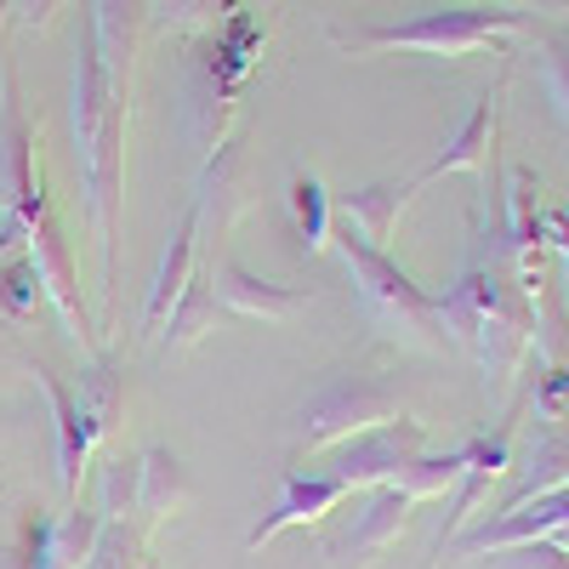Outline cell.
<instances>
[{"instance_id":"7","label":"cell","mask_w":569,"mask_h":569,"mask_svg":"<svg viewBox=\"0 0 569 569\" xmlns=\"http://www.w3.org/2000/svg\"><path fill=\"white\" fill-rule=\"evenodd\" d=\"M410 518H416V501H410L405 490H393V485L370 490L365 507H359V518L325 547V558L337 563V569H370L382 552H393V547L405 541Z\"/></svg>"},{"instance_id":"9","label":"cell","mask_w":569,"mask_h":569,"mask_svg":"<svg viewBox=\"0 0 569 569\" xmlns=\"http://www.w3.org/2000/svg\"><path fill=\"white\" fill-rule=\"evenodd\" d=\"M501 91H507V80H496L490 91H479V98H472V109H467V120L450 131V142L410 177L416 188H427L433 177H450V171L490 177V166H496V126H501Z\"/></svg>"},{"instance_id":"30","label":"cell","mask_w":569,"mask_h":569,"mask_svg":"<svg viewBox=\"0 0 569 569\" xmlns=\"http://www.w3.org/2000/svg\"><path fill=\"white\" fill-rule=\"evenodd\" d=\"M12 7V23H23V29H34V34H46L58 23V12L69 7V0H7Z\"/></svg>"},{"instance_id":"23","label":"cell","mask_w":569,"mask_h":569,"mask_svg":"<svg viewBox=\"0 0 569 569\" xmlns=\"http://www.w3.org/2000/svg\"><path fill=\"white\" fill-rule=\"evenodd\" d=\"M40 268L29 257V246L18 251H0V313H7L12 325H29L34 308H40Z\"/></svg>"},{"instance_id":"11","label":"cell","mask_w":569,"mask_h":569,"mask_svg":"<svg viewBox=\"0 0 569 569\" xmlns=\"http://www.w3.org/2000/svg\"><path fill=\"white\" fill-rule=\"evenodd\" d=\"M461 450H467V467H461V479H456V507H450L445 530H439V558H445L450 541L472 525V512L490 501V490L512 472V421H501L496 433L472 439V445H461Z\"/></svg>"},{"instance_id":"10","label":"cell","mask_w":569,"mask_h":569,"mask_svg":"<svg viewBox=\"0 0 569 569\" xmlns=\"http://www.w3.org/2000/svg\"><path fill=\"white\" fill-rule=\"evenodd\" d=\"M91 40H98V58L114 80V91L131 103V86H137V58H142V40H149V0H91Z\"/></svg>"},{"instance_id":"33","label":"cell","mask_w":569,"mask_h":569,"mask_svg":"<svg viewBox=\"0 0 569 569\" xmlns=\"http://www.w3.org/2000/svg\"><path fill=\"white\" fill-rule=\"evenodd\" d=\"M558 302H563V319H569V257H558Z\"/></svg>"},{"instance_id":"5","label":"cell","mask_w":569,"mask_h":569,"mask_svg":"<svg viewBox=\"0 0 569 569\" xmlns=\"http://www.w3.org/2000/svg\"><path fill=\"white\" fill-rule=\"evenodd\" d=\"M405 405L393 388L370 382V376H337L330 388H319L302 416H297V433H291V456H319V450H337L359 433H370V427H388L399 421Z\"/></svg>"},{"instance_id":"32","label":"cell","mask_w":569,"mask_h":569,"mask_svg":"<svg viewBox=\"0 0 569 569\" xmlns=\"http://www.w3.org/2000/svg\"><path fill=\"white\" fill-rule=\"evenodd\" d=\"M0 569H29V552L23 547H0Z\"/></svg>"},{"instance_id":"2","label":"cell","mask_w":569,"mask_h":569,"mask_svg":"<svg viewBox=\"0 0 569 569\" xmlns=\"http://www.w3.org/2000/svg\"><path fill=\"white\" fill-rule=\"evenodd\" d=\"M445 308V330L456 342H467L485 365V382L490 388H507L518 365L530 359L536 348V302L525 297L518 273L507 268V257H472L461 284L450 297H439Z\"/></svg>"},{"instance_id":"6","label":"cell","mask_w":569,"mask_h":569,"mask_svg":"<svg viewBox=\"0 0 569 569\" xmlns=\"http://www.w3.org/2000/svg\"><path fill=\"white\" fill-rule=\"evenodd\" d=\"M427 450V433L421 421L399 416L388 427H370V433L337 445V456H330V479L348 485V490H382V485H399V472Z\"/></svg>"},{"instance_id":"34","label":"cell","mask_w":569,"mask_h":569,"mask_svg":"<svg viewBox=\"0 0 569 569\" xmlns=\"http://www.w3.org/2000/svg\"><path fill=\"white\" fill-rule=\"evenodd\" d=\"M12 23V7H7V0H0V29H7Z\"/></svg>"},{"instance_id":"19","label":"cell","mask_w":569,"mask_h":569,"mask_svg":"<svg viewBox=\"0 0 569 569\" xmlns=\"http://www.w3.org/2000/svg\"><path fill=\"white\" fill-rule=\"evenodd\" d=\"M137 512L149 518V530L154 525H166L171 512H182V501H188V479H182V461L166 450V445H149L137 461Z\"/></svg>"},{"instance_id":"24","label":"cell","mask_w":569,"mask_h":569,"mask_svg":"<svg viewBox=\"0 0 569 569\" xmlns=\"http://www.w3.org/2000/svg\"><path fill=\"white\" fill-rule=\"evenodd\" d=\"M461 467H467V450H445V456H427V450H421V456L399 472V485H393V490H405L416 507H421V501H439V496L456 490Z\"/></svg>"},{"instance_id":"31","label":"cell","mask_w":569,"mask_h":569,"mask_svg":"<svg viewBox=\"0 0 569 569\" xmlns=\"http://www.w3.org/2000/svg\"><path fill=\"white\" fill-rule=\"evenodd\" d=\"M536 405H541V416H563V405H569V365H552L541 382H536Z\"/></svg>"},{"instance_id":"3","label":"cell","mask_w":569,"mask_h":569,"mask_svg":"<svg viewBox=\"0 0 569 569\" xmlns=\"http://www.w3.org/2000/svg\"><path fill=\"white\" fill-rule=\"evenodd\" d=\"M330 246H337V257L348 262L365 313L382 325L388 337H405V342H416V348H445V342H450L439 297L421 291V284H416L382 246L359 240V233H353L342 217H337V228H330Z\"/></svg>"},{"instance_id":"16","label":"cell","mask_w":569,"mask_h":569,"mask_svg":"<svg viewBox=\"0 0 569 569\" xmlns=\"http://www.w3.org/2000/svg\"><path fill=\"white\" fill-rule=\"evenodd\" d=\"M98 536H103V512H86L80 501L63 507L58 518H34L29 525V569H86L91 552H98Z\"/></svg>"},{"instance_id":"22","label":"cell","mask_w":569,"mask_h":569,"mask_svg":"<svg viewBox=\"0 0 569 569\" xmlns=\"http://www.w3.org/2000/svg\"><path fill=\"white\" fill-rule=\"evenodd\" d=\"M291 217H297L302 257H319L330 246V228H337V206H330L319 177H291Z\"/></svg>"},{"instance_id":"4","label":"cell","mask_w":569,"mask_h":569,"mask_svg":"<svg viewBox=\"0 0 569 569\" xmlns=\"http://www.w3.org/2000/svg\"><path fill=\"white\" fill-rule=\"evenodd\" d=\"M525 12L512 7H450V12H427L416 23H388V29H359V34H330L348 58H382V52H427V58H472L485 46H501L512 34H525Z\"/></svg>"},{"instance_id":"12","label":"cell","mask_w":569,"mask_h":569,"mask_svg":"<svg viewBox=\"0 0 569 569\" xmlns=\"http://www.w3.org/2000/svg\"><path fill=\"white\" fill-rule=\"evenodd\" d=\"M558 530H569V485L563 490H552V496H536V501H525L518 512H496L490 525H479V530H461L456 541H450V552H507V547H525V541H552Z\"/></svg>"},{"instance_id":"21","label":"cell","mask_w":569,"mask_h":569,"mask_svg":"<svg viewBox=\"0 0 569 569\" xmlns=\"http://www.w3.org/2000/svg\"><path fill=\"white\" fill-rule=\"evenodd\" d=\"M217 291H211V279H188V291L177 297V308L166 313V325H160V337L171 342V348H194L200 337H211L217 330Z\"/></svg>"},{"instance_id":"29","label":"cell","mask_w":569,"mask_h":569,"mask_svg":"<svg viewBox=\"0 0 569 569\" xmlns=\"http://www.w3.org/2000/svg\"><path fill=\"white\" fill-rule=\"evenodd\" d=\"M131 501H137V467L131 461H109V472H103V518L120 525V512Z\"/></svg>"},{"instance_id":"1","label":"cell","mask_w":569,"mask_h":569,"mask_svg":"<svg viewBox=\"0 0 569 569\" xmlns=\"http://www.w3.org/2000/svg\"><path fill=\"white\" fill-rule=\"evenodd\" d=\"M126 120L131 103L114 91L91 23L80 18L74 40V149H80V177H86V217H91V240L103 257V330H114L120 308V211H126Z\"/></svg>"},{"instance_id":"14","label":"cell","mask_w":569,"mask_h":569,"mask_svg":"<svg viewBox=\"0 0 569 569\" xmlns=\"http://www.w3.org/2000/svg\"><path fill=\"white\" fill-rule=\"evenodd\" d=\"M34 382L46 393V405H52V450H58V490H63V507L80 501V479L91 467V450H98V439H91V427L80 416V399L69 382H58L52 370L34 365Z\"/></svg>"},{"instance_id":"13","label":"cell","mask_w":569,"mask_h":569,"mask_svg":"<svg viewBox=\"0 0 569 569\" xmlns=\"http://www.w3.org/2000/svg\"><path fill=\"white\" fill-rule=\"evenodd\" d=\"M512 472H518V485L501 496L496 512H518V507L536 501V496L563 490L569 485V421L563 416H541L530 427V445L512 456Z\"/></svg>"},{"instance_id":"15","label":"cell","mask_w":569,"mask_h":569,"mask_svg":"<svg viewBox=\"0 0 569 569\" xmlns=\"http://www.w3.org/2000/svg\"><path fill=\"white\" fill-rule=\"evenodd\" d=\"M348 496V485H337L330 472H284L279 479V501L257 518V530L246 536V552L268 547L279 530H297V525H319L325 512H337Z\"/></svg>"},{"instance_id":"26","label":"cell","mask_w":569,"mask_h":569,"mask_svg":"<svg viewBox=\"0 0 569 569\" xmlns=\"http://www.w3.org/2000/svg\"><path fill=\"white\" fill-rule=\"evenodd\" d=\"M536 63H541V86H547V103L558 114V126L569 131V34H552L536 46Z\"/></svg>"},{"instance_id":"27","label":"cell","mask_w":569,"mask_h":569,"mask_svg":"<svg viewBox=\"0 0 569 569\" xmlns=\"http://www.w3.org/2000/svg\"><path fill=\"white\" fill-rule=\"evenodd\" d=\"M86 569H149V547H142L137 530L126 525H109L103 518V536H98V552H91Z\"/></svg>"},{"instance_id":"17","label":"cell","mask_w":569,"mask_h":569,"mask_svg":"<svg viewBox=\"0 0 569 569\" xmlns=\"http://www.w3.org/2000/svg\"><path fill=\"white\" fill-rule=\"evenodd\" d=\"M194 251H200V217H194V206H188L177 217V228L166 233V251H160V268H154V284H149V302H142V330H154V337H160L166 313L188 291V279H194Z\"/></svg>"},{"instance_id":"25","label":"cell","mask_w":569,"mask_h":569,"mask_svg":"<svg viewBox=\"0 0 569 569\" xmlns=\"http://www.w3.org/2000/svg\"><path fill=\"white\" fill-rule=\"evenodd\" d=\"M149 12H154L166 29L206 34V29H217V23L233 12V0H149Z\"/></svg>"},{"instance_id":"18","label":"cell","mask_w":569,"mask_h":569,"mask_svg":"<svg viewBox=\"0 0 569 569\" xmlns=\"http://www.w3.org/2000/svg\"><path fill=\"white\" fill-rule=\"evenodd\" d=\"M421 194V188L405 177V182H370V188H359V194H348L342 206H337V217L359 233V240H370V246H382L388 251V240L399 233V222H405V211H410V200Z\"/></svg>"},{"instance_id":"28","label":"cell","mask_w":569,"mask_h":569,"mask_svg":"<svg viewBox=\"0 0 569 569\" xmlns=\"http://www.w3.org/2000/svg\"><path fill=\"white\" fill-rule=\"evenodd\" d=\"M490 558H496V569H569V552L552 541H525V547H507Z\"/></svg>"},{"instance_id":"20","label":"cell","mask_w":569,"mask_h":569,"mask_svg":"<svg viewBox=\"0 0 569 569\" xmlns=\"http://www.w3.org/2000/svg\"><path fill=\"white\" fill-rule=\"evenodd\" d=\"M74 399H80V416H86V427H91V439H98V445L114 439V427H120V416H126V376H120V365H109V359L98 353V359L80 370Z\"/></svg>"},{"instance_id":"8","label":"cell","mask_w":569,"mask_h":569,"mask_svg":"<svg viewBox=\"0 0 569 569\" xmlns=\"http://www.w3.org/2000/svg\"><path fill=\"white\" fill-rule=\"evenodd\" d=\"M211 291H217V308L233 313V319H262V325H284V319H297L313 291L308 284H279V279H262L251 273L246 262H233V257H217L211 262Z\"/></svg>"}]
</instances>
